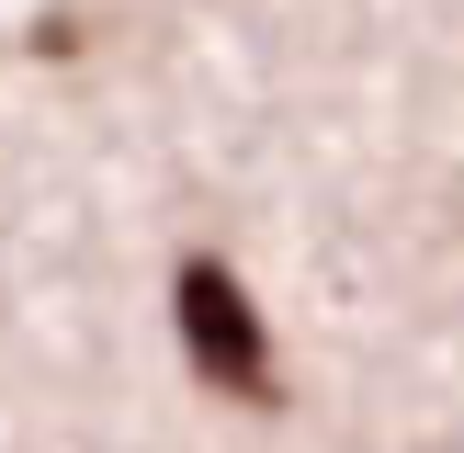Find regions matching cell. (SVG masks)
Here are the masks:
<instances>
[{"label": "cell", "instance_id": "6da1fadb", "mask_svg": "<svg viewBox=\"0 0 464 453\" xmlns=\"http://www.w3.org/2000/svg\"><path fill=\"white\" fill-rule=\"evenodd\" d=\"M170 317H181V352H193V374L216 385V397H238V408H284V362H272V329H261L249 284L216 261V249H193V261L170 272Z\"/></svg>", "mask_w": 464, "mask_h": 453}]
</instances>
